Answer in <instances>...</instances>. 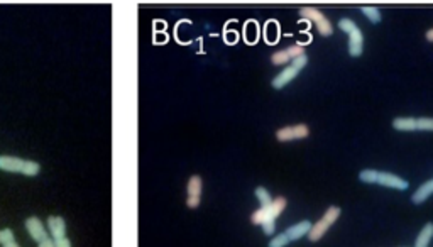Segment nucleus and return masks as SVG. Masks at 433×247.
<instances>
[{
    "label": "nucleus",
    "instance_id": "6e6552de",
    "mask_svg": "<svg viewBox=\"0 0 433 247\" xmlns=\"http://www.w3.org/2000/svg\"><path fill=\"white\" fill-rule=\"evenodd\" d=\"M24 159L14 156H0V170L9 173H22Z\"/></svg>",
    "mask_w": 433,
    "mask_h": 247
},
{
    "label": "nucleus",
    "instance_id": "f8f14e48",
    "mask_svg": "<svg viewBox=\"0 0 433 247\" xmlns=\"http://www.w3.org/2000/svg\"><path fill=\"white\" fill-rule=\"evenodd\" d=\"M431 195H433V180L423 183V185H421L418 190L413 193V197H411V202L416 203V205H420V203H423L425 200H428Z\"/></svg>",
    "mask_w": 433,
    "mask_h": 247
},
{
    "label": "nucleus",
    "instance_id": "aec40b11",
    "mask_svg": "<svg viewBox=\"0 0 433 247\" xmlns=\"http://www.w3.org/2000/svg\"><path fill=\"white\" fill-rule=\"evenodd\" d=\"M291 60V58H289V54H288V51L284 49V51H278V52H274L273 54V58H271V61H273V65H286V63Z\"/></svg>",
    "mask_w": 433,
    "mask_h": 247
},
{
    "label": "nucleus",
    "instance_id": "cd10ccee",
    "mask_svg": "<svg viewBox=\"0 0 433 247\" xmlns=\"http://www.w3.org/2000/svg\"><path fill=\"white\" fill-rule=\"evenodd\" d=\"M38 247H56L55 245V239H44V240H41V242L38 244Z\"/></svg>",
    "mask_w": 433,
    "mask_h": 247
},
{
    "label": "nucleus",
    "instance_id": "b1692460",
    "mask_svg": "<svg viewBox=\"0 0 433 247\" xmlns=\"http://www.w3.org/2000/svg\"><path fill=\"white\" fill-rule=\"evenodd\" d=\"M293 61V68L294 70H302V68H305L306 66V63H308V58H306V54H302V56H298V58H294V60H291Z\"/></svg>",
    "mask_w": 433,
    "mask_h": 247
},
{
    "label": "nucleus",
    "instance_id": "bb28decb",
    "mask_svg": "<svg viewBox=\"0 0 433 247\" xmlns=\"http://www.w3.org/2000/svg\"><path fill=\"white\" fill-rule=\"evenodd\" d=\"M55 245H56V247H73V245H71V240L66 239V237L55 239Z\"/></svg>",
    "mask_w": 433,
    "mask_h": 247
},
{
    "label": "nucleus",
    "instance_id": "f3484780",
    "mask_svg": "<svg viewBox=\"0 0 433 247\" xmlns=\"http://www.w3.org/2000/svg\"><path fill=\"white\" fill-rule=\"evenodd\" d=\"M256 197H257V200H259L261 207H267V205L273 203L271 193H269L264 186H257L256 188Z\"/></svg>",
    "mask_w": 433,
    "mask_h": 247
},
{
    "label": "nucleus",
    "instance_id": "5701e85b",
    "mask_svg": "<svg viewBox=\"0 0 433 247\" xmlns=\"http://www.w3.org/2000/svg\"><path fill=\"white\" fill-rule=\"evenodd\" d=\"M286 51H288V54H289V58H291V60H294V58L305 54V49H303L302 44H294V46H291V48H288Z\"/></svg>",
    "mask_w": 433,
    "mask_h": 247
},
{
    "label": "nucleus",
    "instance_id": "a211bd4d",
    "mask_svg": "<svg viewBox=\"0 0 433 247\" xmlns=\"http://www.w3.org/2000/svg\"><path fill=\"white\" fill-rule=\"evenodd\" d=\"M362 14L366 15L372 24H377L379 20H381V14H379V10L376 7H362Z\"/></svg>",
    "mask_w": 433,
    "mask_h": 247
},
{
    "label": "nucleus",
    "instance_id": "4be33fe9",
    "mask_svg": "<svg viewBox=\"0 0 433 247\" xmlns=\"http://www.w3.org/2000/svg\"><path fill=\"white\" fill-rule=\"evenodd\" d=\"M15 240V237H14V232L10 229H4V230H0V244L2 245H5V244H9V242H14Z\"/></svg>",
    "mask_w": 433,
    "mask_h": 247
},
{
    "label": "nucleus",
    "instance_id": "423d86ee",
    "mask_svg": "<svg viewBox=\"0 0 433 247\" xmlns=\"http://www.w3.org/2000/svg\"><path fill=\"white\" fill-rule=\"evenodd\" d=\"M25 230H28V234L38 244L41 242V240L47 239V230L38 217H29L28 220H25Z\"/></svg>",
    "mask_w": 433,
    "mask_h": 247
},
{
    "label": "nucleus",
    "instance_id": "4468645a",
    "mask_svg": "<svg viewBox=\"0 0 433 247\" xmlns=\"http://www.w3.org/2000/svg\"><path fill=\"white\" fill-rule=\"evenodd\" d=\"M396 130H416V119L413 117H398L393 120Z\"/></svg>",
    "mask_w": 433,
    "mask_h": 247
},
{
    "label": "nucleus",
    "instance_id": "dca6fc26",
    "mask_svg": "<svg viewBox=\"0 0 433 247\" xmlns=\"http://www.w3.org/2000/svg\"><path fill=\"white\" fill-rule=\"evenodd\" d=\"M41 171V166L36 161L31 159H24V166H22V175L25 176H36Z\"/></svg>",
    "mask_w": 433,
    "mask_h": 247
},
{
    "label": "nucleus",
    "instance_id": "f257e3e1",
    "mask_svg": "<svg viewBox=\"0 0 433 247\" xmlns=\"http://www.w3.org/2000/svg\"><path fill=\"white\" fill-rule=\"evenodd\" d=\"M359 180L362 183H377V185L388 186V188H396V190H408V181L403 178L393 175V173H384V171H376V170H364L359 175Z\"/></svg>",
    "mask_w": 433,
    "mask_h": 247
},
{
    "label": "nucleus",
    "instance_id": "393cba45",
    "mask_svg": "<svg viewBox=\"0 0 433 247\" xmlns=\"http://www.w3.org/2000/svg\"><path fill=\"white\" fill-rule=\"evenodd\" d=\"M262 230H264V234H267V235L274 234V230H276V222H274V220H266V222L262 224Z\"/></svg>",
    "mask_w": 433,
    "mask_h": 247
},
{
    "label": "nucleus",
    "instance_id": "20e7f679",
    "mask_svg": "<svg viewBox=\"0 0 433 247\" xmlns=\"http://www.w3.org/2000/svg\"><path fill=\"white\" fill-rule=\"evenodd\" d=\"M300 14H302V17H305V20H311V22H315L321 36H332V33H334V28H332L330 20L327 19L318 9L303 7L302 10H300Z\"/></svg>",
    "mask_w": 433,
    "mask_h": 247
},
{
    "label": "nucleus",
    "instance_id": "7ed1b4c3",
    "mask_svg": "<svg viewBox=\"0 0 433 247\" xmlns=\"http://www.w3.org/2000/svg\"><path fill=\"white\" fill-rule=\"evenodd\" d=\"M339 217H340V208L339 207H330L325 212L323 217H321L318 222H316L313 227H311L310 234H308V239L311 240V242H318V240L325 235L327 230H329L332 225L335 224V220Z\"/></svg>",
    "mask_w": 433,
    "mask_h": 247
},
{
    "label": "nucleus",
    "instance_id": "2eb2a0df",
    "mask_svg": "<svg viewBox=\"0 0 433 247\" xmlns=\"http://www.w3.org/2000/svg\"><path fill=\"white\" fill-rule=\"evenodd\" d=\"M202 188H203L202 178L197 176V175L192 176V178H190V181H188V186H186L188 197H200V195H202Z\"/></svg>",
    "mask_w": 433,
    "mask_h": 247
},
{
    "label": "nucleus",
    "instance_id": "a878e982",
    "mask_svg": "<svg viewBox=\"0 0 433 247\" xmlns=\"http://www.w3.org/2000/svg\"><path fill=\"white\" fill-rule=\"evenodd\" d=\"M186 205L190 208H198L200 207V197H188Z\"/></svg>",
    "mask_w": 433,
    "mask_h": 247
},
{
    "label": "nucleus",
    "instance_id": "9b49d317",
    "mask_svg": "<svg viewBox=\"0 0 433 247\" xmlns=\"http://www.w3.org/2000/svg\"><path fill=\"white\" fill-rule=\"evenodd\" d=\"M286 205H288L286 198H283V197L274 198L271 205H267V207H264V208H266L267 218H269V220H276V218L279 217V215H281V213L284 212V208H286Z\"/></svg>",
    "mask_w": 433,
    "mask_h": 247
},
{
    "label": "nucleus",
    "instance_id": "f03ea898",
    "mask_svg": "<svg viewBox=\"0 0 433 247\" xmlns=\"http://www.w3.org/2000/svg\"><path fill=\"white\" fill-rule=\"evenodd\" d=\"M339 28L348 34V54L354 58L361 56L364 48V36L361 33V29L357 28V24L352 19L345 17L339 20Z\"/></svg>",
    "mask_w": 433,
    "mask_h": 247
},
{
    "label": "nucleus",
    "instance_id": "6ab92c4d",
    "mask_svg": "<svg viewBox=\"0 0 433 247\" xmlns=\"http://www.w3.org/2000/svg\"><path fill=\"white\" fill-rule=\"evenodd\" d=\"M291 240H289V237L286 235V232L283 234H278L276 237L271 239V242H269V247H286Z\"/></svg>",
    "mask_w": 433,
    "mask_h": 247
},
{
    "label": "nucleus",
    "instance_id": "9d476101",
    "mask_svg": "<svg viewBox=\"0 0 433 247\" xmlns=\"http://www.w3.org/2000/svg\"><path fill=\"white\" fill-rule=\"evenodd\" d=\"M47 229H49L52 239H61V237H65V234H66L65 220H63L61 217H56V215H52V217L47 218Z\"/></svg>",
    "mask_w": 433,
    "mask_h": 247
},
{
    "label": "nucleus",
    "instance_id": "0eeeda50",
    "mask_svg": "<svg viewBox=\"0 0 433 247\" xmlns=\"http://www.w3.org/2000/svg\"><path fill=\"white\" fill-rule=\"evenodd\" d=\"M311 227H313L311 222H308V220H302V222L291 225V227L286 230V235L289 237V240H298V239H302L303 235H308Z\"/></svg>",
    "mask_w": 433,
    "mask_h": 247
},
{
    "label": "nucleus",
    "instance_id": "c756f323",
    "mask_svg": "<svg viewBox=\"0 0 433 247\" xmlns=\"http://www.w3.org/2000/svg\"><path fill=\"white\" fill-rule=\"evenodd\" d=\"M2 247H20V245L14 240V242H9V244H5V245H2Z\"/></svg>",
    "mask_w": 433,
    "mask_h": 247
},
{
    "label": "nucleus",
    "instance_id": "ddd939ff",
    "mask_svg": "<svg viewBox=\"0 0 433 247\" xmlns=\"http://www.w3.org/2000/svg\"><path fill=\"white\" fill-rule=\"evenodd\" d=\"M431 239H433V222H428L423 229H421L418 237H416L415 247H428Z\"/></svg>",
    "mask_w": 433,
    "mask_h": 247
},
{
    "label": "nucleus",
    "instance_id": "c85d7f7f",
    "mask_svg": "<svg viewBox=\"0 0 433 247\" xmlns=\"http://www.w3.org/2000/svg\"><path fill=\"white\" fill-rule=\"evenodd\" d=\"M426 39L430 41V43H433V29H430V31H426Z\"/></svg>",
    "mask_w": 433,
    "mask_h": 247
},
{
    "label": "nucleus",
    "instance_id": "412c9836",
    "mask_svg": "<svg viewBox=\"0 0 433 247\" xmlns=\"http://www.w3.org/2000/svg\"><path fill=\"white\" fill-rule=\"evenodd\" d=\"M416 130H433V119L431 117L416 119Z\"/></svg>",
    "mask_w": 433,
    "mask_h": 247
},
{
    "label": "nucleus",
    "instance_id": "1a4fd4ad",
    "mask_svg": "<svg viewBox=\"0 0 433 247\" xmlns=\"http://www.w3.org/2000/svg\"><path fill=\"white\" fill-rule=\"evenodd\" d=\"M298 70H294L293 66H288V68H284V70L279 73V75L274 78L273 80V87L276 88V90H281V88L284 87V85H288L289 81L291 80H294V78L298 76Z\"/></svg>",
    "mask_w": 433,
    "mask_h": 247
},
{
    "label": "nucleus",
    "instance_id": "39448f33",
    "mask_svg": "<svg viewBox=\"0 0 433 247\" xmlns=\"http://www.w3.org/2000/svg\"><path fill=\"white\" fill-rule=\"evenodd\" d=\"M308 135H310V129L305 124L289 125V127H283L276 132L279 143H286V141H293V139H305Z\"/></svg>",
    "mask_w": 433,
    "mask_h": 247
}]
</instances>
